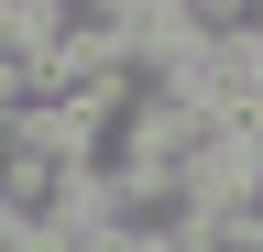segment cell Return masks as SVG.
Wrapping results in <instances>:
<instances>
[{
    "mask_svg": "<svg viewBox=\"0 0 263 252\" xmlns=\"http://www.w3.org/2000/svg\"><path fill=\"white\" fill-rule=\"evenodd\" d=\"M176 252H230V241H219V230H197V241H176Z\"/></svg>",
    "mask_w": 263,
    "mask_h": 252,
    "instance_id": "6da1fadb",
    "label": "cell"
}]
</instances>
